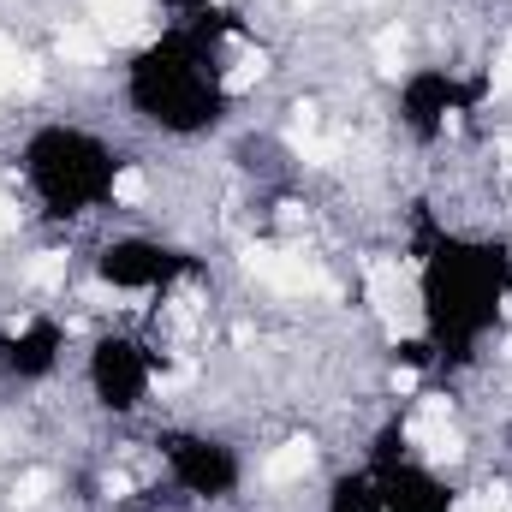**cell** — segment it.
<instances>
[{
	"mask_svg": "<svg viewBox=\"0 0 512 512\" xmlns=\"http://www.w3.org/2000/svg\"><path fill=\"white\" fill-rule=\"evenodd\" d=\"M310 465H316V453H310L304 441H292V447H280V453H274V459L262 465V477H268V483L280 489V483H298V477H304Z\"/></svg>",
	"mask_w": 512,
	"mask_h": 512,
	"instance_id": "3",
	"label": "cell"
},
{
	"mask_svg": "<svg viewBox=\"0 0 512 512\" xmlns=\"http://www.w3.org/2000/svg\"><path fill=\"white\" fill-rule=\"evenodd\" d=\"M495 90H512V42L501 48V60H495Z\"/></svg>",
	"mask_w": 512,
	"mask_h": 512,
	"instance_id": "12",
	"label": "cell"
},
{
	"mask_svg": "<svg viewBox=\"0 0 512 512\" xmlns=\"http://www.w3.org/2000/svg\"><path fill=\"white\" fill-rule=\"evenodd\" d=\"M90 12L114 30V36H137V18H143V0H90Z\"/></svg>",
	"mask_w": 512,
	"mask_h": 512,
	"instance_id": "5",
	"label": "cell"
},
{
	"mask_svg": "<svg viewBox=\"0 0 512 512\" xmlns=\"http://www.w3.org/2000/svg\"><path fill=\"white\" fill-rule=\"evenodd\" d=\"M48 489H54V477H48V471H24V477H18V489H12V501H18V507H36Z\"/></svg>",
	"mask_w": 512,
	"mask_h": 512,
	"instance_id": "7",
	"label": "cell"
},
{
	"mask_svg": "<svg viewBox=\"0 0 512 512\" xmlns=\"http://www.w3.org/2000/svg\"><path fill=\"white\" fill-rule=\"evenodd\" d=\"M245 268H251L262 286H274V292H286V298H334V280L310 262V256H292V251H268V245H256L245 256Z\"/></svg>",
	"mask_w": 512,
	"mask_h": 512,
	"instance_id": "1",
	"label": "cell"
},
{
	"mask_svg": "<svg viewBox=\"0 0 512 512\" xmlns=\"http://www.w3.org/2000/svg\"><path fill=\"white\" fill-rule=\"evenodd\" d=\"M453 512H507V495L501 489H477V495H465Z\"/></svg>",
	"mask_w": 512,
	"mask_h": 512,
	"instance_id": "9",
	"label": "cell"
},
{
	"mask_svg": "<svg viewBox=\"0 0 512 512\" xmlns=\"http://www.w3.org/2000/svg\"><path fill=\"white\" fill-rule=\"evenodd\" d=\"M24 280H30V286H42V292H48V286H60V280H66V256H60V251H42L30 268H24Z\"/></svg>",
	"mask_w": 512,
	"mask_h": 512,
	"instance_id": "6",
	"label": "cell"
},
{
	"mask_svg": "<svg viewBox=\"0 0 512 512\" xmlns=\"http://www.w3.org/2000/svg\"><path fill=\"white\" fill-rule=\"evenodd\" d=\"M12 227H18V209H6V203H0V239H6Z\"/></svg>",
	"mask_w": 512,
	"mask_h": 512,
	"instance_id": "13",
	"label": "cell"
},
{
	"mask_svg": "<svg viewBox=\"0 0 512 512\" xmlns=\"http://www.w3.org/2000/svg\"><path fill=\"white\" fill-rule=\"evenodd\" d=\"M60 54L78 60V66H96V60L108 54V42H102L96 30H84V24H66V30H60Z\"/></svg>",
	"mask_w": 512,
	"mask_h": 512,
	"instance_id": "4",
	"label": "cell"
},
{
	"mask_svg": "<svg viewBox=\"0 0 512 512\" xmlns=\"http://www.w3.org/2000/svg\"><path fill=\"white\" fill-rule=\"evenodd\" d=\"M143 191H149V185H143V173H137V167L114 179V197H120V203H143Z\"/></svg>",
	"mask_w": 512,
	"mask_h": 512,
	"instance_id": "10",
	"label": "cell"
},
{
	"mask_svg": "<svg viewBox=\"0 0 512 512\" xmlns=\"http://www.w3.org/2000/svg\"><path fill=\"white\" fill-rule=\"evenodd\" d=\"M18 66H24V60H18L12 36H0V96H6V90H18Z\"/></svg>",
	"mask_w": 512,
	"mask_h": 512,
	"instance_id": "8",
	"label": "cell"
},
{
	"mask_svg": "<svg viewBox=\"0 0 512 512\" xmlns=\"http://www.w3.org/2000/svg\"><path fill=\"white\" fill-rule=\"evenodd\" d=\"M399 48H405V36H399V30H382V36H376V60H382L387 72H393V60H399Z\"/></svg>",
	"mask_w": 512,
	"mask_h": 512,
	"instance_id": "11",
	"label": "cell"
},
{
	"mask_svg": "<svg viewBox=\"0 0 512 512\" xmlns=\"http://www.w3.org/2000/svg\"><path fill=\"white\" fill-rule=\"evenodd\" d=\"M370 298L387 316V328H411V286H405L399 262H370Z\"/></svg>",
	"mask_w": 512,
	"mask_h": 512,
	"instance_id": "2",
	"label": "cell"
}]
</instances>
